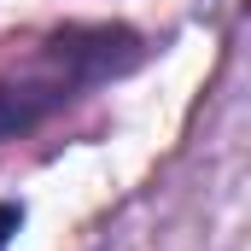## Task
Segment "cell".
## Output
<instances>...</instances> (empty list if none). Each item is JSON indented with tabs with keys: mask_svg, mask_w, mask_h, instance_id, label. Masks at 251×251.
<instances>
[{
	"mask_svg": "<svg viewBox=\"0 0 251 251\" xmlns=\"http://www.w3.org/2000/svg\"><path fill=\"white\" fill-rule=\"evenodd\" d=\"M12 234H18V210H12V204H0V251H6Z\"/></svg>",
	"mask_w": 251,
	"mask_h": 251,
	"instance_id": "cell-2",
	"label": "cell"
},
{
	"mask_svg": "<svg viewBox=\"0 0 251 251\" xmlns=\"http://www.w3.org/2000/svg\"><path fill=\"white\" fill-rule=\"evenodd\" d=\"M140 53V41L111 24H76V29H53L47 41L24 47L12 64H0V140L24 134L41 117H53L76 94H88L94 82L128 70Z\"/></svg>",
	"mask_w": 251,
	"mask_h": 251,
	"instance_id": "cell-1",
	"label": "cell"
}]
</instances>
